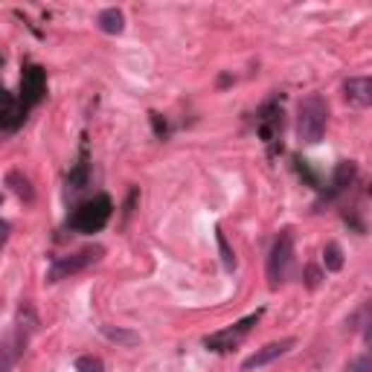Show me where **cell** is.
I'll use <instances>...</instances> for the list:
<instances>
[{
	"label": "cell",
	"mask_w": 372,
	"mask_h": 372,
	"mask_svg": "<svg viewBox=\"0 0 372 372\" xmlns=\"http://www.w3.org/2000/svg\"><path fill=\"white\" fill-rule=\"evenodd\" d=\"M329 105L323 96H306L296 108V137L303 145H317L326 134Z\"/></svg>",
	"instance_id": "cell-1"
},
{
	"label": "cell",
	"mask_w": 372,
	"mask_h": 372,
	"mask_svg": "<svg viewBox=\"0 0 372 372\" xmlns=\"http://www.w3.org/2000/svg\"><path fill=\"white\" fill-rule=\"evenodd\" d=\"M111 212H114V204L108 195H96L90 201L79 204L70 215V230L76 233H99L108 221H111Z\"/></svg>",
	"instance_id": "cell-2"
},
{
	"label": "cell",
	"mask_w": 372,
	"mask_h": 372,
	"mask_svg": "<svg viewBox=\"0 0 372 372\" xmlns=\"http://www.w3.org/2000/svg\"><path fill=\"white\" fill-rule=\"evenodd\" d=\"M291 265H294V233L282 230L270 247V256H268V282L270 288H280L288 274H291Z\"/></svg>",
	"instance_id": "cell-3"
},
{
	"label": "cell",
	"mask_w": 372,
	"mask_h": 372,
	"mask_svg": "<svg viewBox=\"0 0 372 372\" xmlns=\"http://www.w3.org/2000/svg\"><path fill=\"white\" fill-rule=\"evenodd\" d=\"M102 253H105V247L93 244V247H82V251H76V253L59 256L53 265H49V270H47V282H61V280H67L73 274H79V270H85L88 265L102 259Z\"/></svg>",
	"instance_id": "cell-4"
},
{
	"label": "cell",
	"mask_w": 372,
	"mask_h": 372,
	"mask_svg": "<svg viewBox=\"0 0 372 372\" xmlns=\"http://www.w3.org/2000/svg\"><path fill=\"white\" fill-rule=\"evenodd\" d=\"M259 317H262V311H253V314H247L244 320H239L236 326H230V329H221V332H212V335H207L204 337V346L210 352H218V355H224V352H233L236 346L251 335V329L259 323Z\"/></svg>",
	"instance_id": "cell-5"
},
{
	"label": "cell",
	"mask_w": 372,
	"mask_h": 372,
	"mask_svg": "<svg viewBox=\"0 0 372 372\" xmlns=\"http://www.w3.org/2000/svg\"><path fill=\"white\" fill-rule=\"evenodd\" d=\"M44 93H47V73H44V67L27 64L23 73H20V105L23 108L38 105L44 99Z\"/></svg>",
	"instance_id": "cell-6"
},
{
	"label": "cell",
	"mask_w": 372,
	"mask_h": 372,
	"mask_svg": "<svg viewBox=\"0 0 372 372\" xmlns=\"http://www.w3.org/2000/svg\"><path fill=\"white\" fill-rule=\"evenodd\" d=\"M27 340H30V335L20 332L18 326L4 335V340H0V372H12L15 369V364L20 361L23 349H27Z\"/></svg>",
	"instance_id": "cell-7"
},
{
	"label": "cell",
	"mask_w": 372,
	"mask_h": 372,
	"mask_svg": "<svg viewBox=\"0 0 372 372\" xmlns=\"http://www.w3.org/2000/svg\"><path fill=\"white\" fill-rule=\"evenodd\" d=\"M296 346V340L294 337H282V340H274V343H268V346H262V349H256L251 358H244V364H241V369L244 372H251V369H259V366H268V364H274L277 358H282V355H288L291 349Z\"/></svg>",
	"instance_id": "cell-8"
},
{
	"label": "cell",
	"mask_w": 372,
	"mask_h": 372,
	"mask_svg": "<svg viewBox=\"0 0 372 372\" xmlns=\"http://www.w3.org/2000/svg\"><path fill=\"white\" fill-rule=\"evenodd\" d=\"M23 119H27V108L0 88V131H15Z\"/></svg>",
	"instance_id": "cell-9"
},
{
	"label": "cell",
	"mask_w": 372,
	"mask_h": 372,
	"mask_svg": "<svg viewBox=\"0 0 372 372\" xmlns=\"http://www.w3.org/2000/svg\"><path fill=\"white\" fill-rule=\"evenodd\" d=\"M343 96L346 102L355 108H369L372 105V79L369 76H355L343 85Z\"/></svg>",
	"instance_id": "cell-10"
},
{
	"label": "cell",
	"mask_w": 372,
	"mask_h": 372,
	"mask_svg": "<svg viewBox=\"0 0 372 372\" xmlns=\"http://www.w3.org/2000/svg\"><path fill=\"white\" fill-rule=\"evenodd\" d=\"M282 134V108L277 105H265L259 114V137L265 143H274Z\"/></svg>",
	"instance_id": "cell-11"
},
{
	"label": "cell",
	"mask_w": 372,
	"mask_h": 372,
	"mask_svg": "<svg viewBox=\"0 0 372 372\" xmlns=\"http://www.w3.org/2000/svg\"><path fill=\"white\" fill-rule=\"evenodd\" d=\"M96 27L102 30L105 35H119L122 30H126V15H122L116 6L102 9V12H99V18H96Z\"/></svg>",
	"instance_id": "cell-12"
},
{
	"label": "cell",
	"mask_w": 372,
	"mask_h": 372,
	"mask_svg": "<svg viewBox=\"0 0 372 372\" xmlns=\"http://www.w3.org/2000/svg\"><path fill=\"white\" fill-rule=\"evenodd\" d=\"M6 186L20 198V201H27V204L35 198V189H32L30 178H27V175H20V172H9V175H6Z\"/></svg>",
	"instance_id": "cell-13"
},
{
	"label": "cell",
	"mask_w": 372,
	"mask_h": 372,
	"mask_svg": "<svg viewBox=\"0 0 372 372\" xmlns=\"http://www.w3.org/2000/svg\"><path fill=\"white\" fill-rule=\"evenodd\" d=\"M102 335L116 343V346H126V349H131V346H140V335L131 332V329H122V326H102Z\"/></svg>",
	"instance_id": "cell-14"
},
{
	"label": "cell",
	"mask_w": 372,
	"mask_h": 372,
	"mask_svg": "<svg viewBox=\"0 0 372 372\" xmlns=\"http://www.w3.org/2000/svg\"><path fill=\"white\" fill-rule=\"evenodd\" d=\"M355 181V163L343 160L337 169H335V184H332V192H343L346 186H349Z\"/></svg>",
	"instance_id": "cell-15"
},
{
	"label": "cell",
	"mask_w": 372,
	"mask_h": 372,
	"mask_svg": "<svg viewBox=\"0 0 372 372\" xmlns=\"http://www.w3.org/2000/svg\"><path fill=\"white\" fill-rule=\"evenodd\" d=\"M85 186H88V163L82 160V163L67 175V192H79V189H85Z\"/></svg>",
	"instance_id": "cell-16"
},
{
	"label": "cell",
	"mask_w": 372,
	"mask_h": 372,
	"mask_svg": "<svg viewBox=\"0 0 372 372\" xmlns=\"http://www.w3.org/2000/svg\"><path fill=\"white\" fill-rule=\"evenodd\" d=\"M215 239H218V251H221V262H224V268L227 270H233L236 268V253H233V247H230V241H227V236H224V230H215Z\"/></svg>",
	"instance_id": "cell-17"
},
{
	"label": "cell",
	"mask_w": 372,
	"mask_h": 372,
	"mask_svg": "<svg viewBox=\"0 0 372 372\" xmlns=\"http://www.w3.org/2000/svg\"><path fill=\"white\" fill-rule=\"evenodd\" d=\"M323 262H326V270H340V268H343V251H340V247H337L335 241L326 244Z\"/></svg>",
	"instance_id": "cell-18"
},
{
	"label": "cell",
	"mask_w": 372,
	"mask_h": 372,
	"mask_svg": "<svg viewBox=\"0 0 372 372\" xmlns=\"http://www.w3.org/2000/svg\"><path fill=\"white\" fill-rule=\"evenodd\" d=\"M76 372H105V364L96 355H82L76 358Z\"/></svg>",
	"instance_id": "cell-19"
},
{
	"label": "cell",
	"mask_w": 372,
	"mask_h": 372,
	"mask_svg": "<svg viewBox=\"0 0 372 372\" xmlns=\"http://www.w3.org/2000/svg\"><path fill=\"white\" fill-rule=\"evenodd\" d=\"M346 372H372V361H369V355L355 358L349 366H346Z\"/></svg>",
	"instance_id": "cell-20"
},
{
	"label": "cell",
	"mask_w": 372,
	"mask_h": 372,
	"mask_svg": "<svg viewBox=\"0 0 372 372\" xmlns=\"http://www.w3.org/2000/svg\"><path fill=\"white\" fill-rule=\"evenodd\" d=\"M306 285H308L311 291L320 285V268H317V265H308V268H306Z\"/></svg>",
	"instance_id": "cell-21"
},
{
	"label": "cell",
	"mask_w": 372,
	"mask_h": 372,
	"mask_svg": "<svg viewBox=\"0 0 372 372\" xmlns=\"http://www.w3.org/2000/svg\"><path fill=\"white\" fill-rule=\"evenodd\" d=\"M152 122H155V131H157V137H166V134H169L166 122H160V114H152Z\"/></svg>",
	"instance_id": "cell-22"
},
{
	"label": "cell",
	"mask_w": 372,
	"mask_h": 372,
	"mask_svg": "<svg viewBox=\"0 0 372 372\" xmlns=\"http://www.w3.org/2000/svg\"><path fill=\"white\" fill-rule=\"evenodd\" d=\"M9 230H12V227H9V221H0V244H4V241L9 239Z\"/></svg>",
	"instance_id": "cell-23"
}]
</instances>
